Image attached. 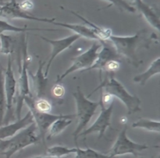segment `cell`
<instances>
[{"instance_id": "obj_21", "label": "cell", "mask_w": 160, "mask_h": 158, "mask_svg": "<svg viewBox=\"0 0 160 158\" xmlns=\"http://www.w3.org/2000/svg\"><path fill=\"white\" fill-rule=\"evenodd\" d=\"M58 31L59 29H42V28H31V27H19L15 26L13 25H11L10 23H7L5 20H0V34H2L6 31H11V32H17V33H25L28 31Z\"/></svg>"}, {"instance_id": "obj_28", "label": "cell", "mask_w": 160, "mask_h": 158, "mask_svg": "<svg viewBox=\"0 0 160 158\" xmlns=\"http://www.w3.org/2000/svg\"><path fill=\"white\" fill-rule=\"evenodd\" d=\"M104 1H107L111 2L109 6L106 8H109V6H112V5H115L116 6L120 9L121 10H125L128 11V12H135L136 9L134 7V6H131L128 2H127L124 0H104Z\"/></svg>"}, {"instance_id": "obj_6", "label": "cell", "mask_w": 160, "mask_h": 158, "mask_svg": "<svg viewBox=\"0 0 160 158\" xmlns=\"http://www.w3.org/2000/svg\"><path fill=\"white\" fill-rule=\"evenodd\" d=\"M24 102L26 103L28 108H29V111L32 114L34 124L36 125L37 129H38L39 133H40L39 138L42 141L45 140V134L48 132L50 126L55 121L62 118H71V119L76 118V115H52L50 113H43V112H38L34 108V99L33 98L32 96L26 97L24 98Z\"/></svg>"}, {"instance_id": "obj_27", "label": "cell", "mask_w": 160, "mask_h": 158, "mask_svg": "<svg viewBox=\"0 0 160 158\" xmlns=\"http://www.w3.org/2000/svg\"><path fill=\"white\" fill-rule=\"evenodd\" d=\"M34 108L36 111L39 112H43V113H50L52 111V104L47 100L44 98H38V99H34Z\"/></svg>"}, {"instance_id": "obj_33", "label": "cell", "mask_w": 160, "mask_h": 158, "mask_svg": "<svg viewBox=\"0 0 160 158\" xmlns=\"http://www.w3.org/2000/svg\"><path fill=\"white\" fill-rule=\"evenodd\" d=\"M142 158H145V157H142Z\"/></svg>"}, {"instance_id": "obj_17", "label": "cell", "mask_w": 160, "mask_h": 158, "mask_svg": "<svg viewBox=\"0 0 160 158\" xmlns=\"http://www.w3.org/2000/svg\"><path fill=\"white\" fill-rule=\"evenodd\" d=\"M52 24L56 25V26H62V27L67 28L76 34L79 35L80 37H84L85 38L89 39V40H94L99 41L98 36L95 34V31L89 27L88 26H84L81 24H72V23H59V22L53 21Z\"/></svg>"}, {"instance_id": "obj_1", "label": "cell", "mask_w": 160, "mask_h": 158, "mask_svg": "<svg viewBox=\"0 0 160 158\" xmlns=\"http://www.w3.org/2000/svg\"><path fill=\"white\" fill-rule=\"evenodd\" d=\"M145 34V30H142L132 36L111 35L107 41L112 44L121 57H124L130 64L138 67L142 63L138 55V50L142 46L148 48L150 40H152V37L146 38Z\"/></svg>"}, {"instance_id": "obj_14", "label": "cell", "mask_w": 160, "mask_h": 158, "mask_svg": "<svg viewBox=\"0 0 160 158\" xmlns=\"http://www.w3.org/2000/svg\"><path fill=\"white\" fill-rule=\"evenodd\" d=\"M34 122L32 114L30 111H28L23 118H20L16 122L6 125L5 126H0V140L13 136L17 132L31 126Z\"/></svg>"}, {"instance_id": "obj_3", "label": "cell", "mask_w": 160, "mask_h": 158, "mask_svg": "<svg viewBox=\"0 0 160 158\" xmlns=\"http://www.w3.org/2000/svg\"><path fill=\"white\" fill-rule=\"evenodd\" d=\"M99 89H102V93L104 94L118 98L122 103H123L128 110V115H132L142 110L141 100L136 95L131 94L125 89L123 84L112 76L110 78H106L104 80L101 81L100 85L88 95V98Z\"/></svg>"}, {"instance_id": "obj_11", "label": "cell", "mask_w": 160, "mask_h": 158, "mask_svg": "<svg viewBox=\"0 0 160 158\" xmlns=\"http://www.w3.org/2000/svg\"><path fill=\"white\" fill-rule=\"evenodd\" d=\"M98 103H99V105L101 106V113H100L99 116L92 126L81 132L78 136V137L81 136H86L89 134L98 132V139L100 140L104 136L106 129L111 125V118H112V111H113L114 103L111 102L107 108H106V105H104L101 101H98Z\"/></svg>"}, {"instance_id": "obj_32", "label": "cell", "mask_w": 160, "mask_h": 158, "mask_svg": "<svg viewBox=\"0 0 160 158\" xmlns=\"http://www.w3.org/2000/svg\"><path fill=\"white\" fill-rule=\"evenodd\" d=\"M4 0H0V6H2V5L4 4Z\"/></svg>"}, {"instance_id": "obj_5", "label": "cell", "mask_w": 160, "mask_h": 158, "mask_svg": "<svg viewBox=\"0 0 160 158\" xmlns=\"http://www.w3.org/2000/svg\"><path fill=\"white\" fill-rule=\"evenodd\" d=\"M73 96L76 101V117H78V125L73 132V138H74L75 143L78 145V136L84 130V128L87 127L88 124L93 117L95 111L99 106V103L92 101L88 98H86L80 87H78V90L73 93Z\"/></svg>"}, {"instance_id": "obj_20", "label": "cell", "mask_w": 160, "mask_h": 158, "mask_svg": "<svg viewBox=\"0 0 160 158\" xmlns=\"http://www.w3.org/2000/svg\"><path fill=\"white\" fill-rule=\"evenodd\" d=\"M72 14H74L78 18L81 19V20L84 22V23H87L88 25V26L90 28H92L94 31H95V34L98 36V39H99V41H107L109 39V37L112 35V31H111L110 29H107V28H102L101 26H97L95 23H92L89 20H88L87 19L84 18L83 17H81V15H79L77 12H73V11H70Z\"/></svg>"}, {"instance_id": "obj_18", "label": "cell", "mask_w": 160, "mask_h": 158, "mask_svg": "<svg viewBox=\"0 0 160 158\" xmlns=\"http://www.w3.org/2000/svg\"><path fill=\"white\" fill-rule=\"evenodd\" d=\"M160 73V58H157L156 60L153 61L148 69L141 74L137 75L134 77L133 80L134 83L139 84L141 86H144L147 83V81L156 74Z\"/></svg>"}, {"instance_id": "obj_8", "label": "cell", "mask_w": 160, "mask_h": 158, "mask_svg": "<svg viewBox=\"0 0 160 158\" xmlns=\"http://www.w3.org/2000/svg\"><path fill=\"white\" fill-rule=\"evenodd\" d=\"M16 88H17V79L14 76L12 67V60L10 55L8 57L7 67L4 73V90L6 95V116L4 117L3 122L7 124L12 118V104L15 98Z\"/></svg>"}, {"instance_id": "obj_29", "label": "cell", "mask_w": 160, "mask_h": 158, "mask_svg": "<svg viewBox=\"0 0 160 158\" xmlns=\"http://www.w3.org/2000/svg\"><path fill=\"white\" fill-rule=\"evenodd\" d=\"M52 92L53 97L56 98H61L65 94V89H64V87L61 84H56L52 87Z\"/></svg>"}, {"instance_id": "obj_23", "label": "cell", "mask_w": 160, "mask_h": 158, "mask_svg": "<svg viewBox=\"0 0 160 158\" xmlns=\"http://www.w3.org/2000/svg\"><path fill=\"white\" fill-rule=\"evenodd\" d=\"M3 67L0 63V126H2L4 120L5 109H6V95L4 90V73Z\"/></svg>"}, {"instance_id": "obj_15", "label": "cell", "mask_w": 160, "mask_h": 158, "mask_svg": "<svg viewBox=\"0 0 160 158\" xmlns=\"http://www.w3.org/2000/svg\"><path fill=\"white\" fill-rule=\"evenodd\" d=\"M45 65V62L39 61L38 69L35 74L31 73V71H28V74L29 75L30 77L32 79L33 83V88H34V92L36 94L35 99L38 98H42V96L45 93L46 87L48 85V77L45 76L43 73V68Z\"/></svg>"}, {"instance_id": "obj_9", "label": "cell", "mask_w": 160, "mask_h": 158, "mask_svg": "<svg viewBox=\"0 0 160 158\" xmlns=\"http://www.w3.org/2000/svg\"><path fill=\"white\" fill-rule=\"evenodd\" d=\"M127 130L128 126H125L109 151V156L111 158L125 154H133L134 156H137L139 153L148 148L147 145L139 144L129 140L127 136Z\"/></svg>"}, {"instance_id": "obj_30", "label": "cell", "mask_w": 160, "mask_h": 158, "mask_svg": "<svg viewBox=\"0 0 160 158\" xmlns=\"http://www.w3.org/2000/svg\"><path fill=\"white\" fill-rule=\"evenodd\" d=\"M20 6L21 7L22 9H23L24 11H27L28 9H31V8H33V3L32 2L29 1V0H26V1L23 2L22 3H20Z\"/></svg>"}, {"instance_id": "obj_4", "label": "cell", "mask_w": 160, "mask_h": 158, "mask_svg": "<svg viewBox=\"0 0 160 158\" xmlns=\"http://www.w3.org/2000/svg\"><path fill=\"white\" fill-rule=\"evenodd\" d=\"M36 130L37 126L34 122L8 140H1L0 152H2L6 158H10L23 148L38 143L40 138L35 135Z\"/></svg>"}, {"instance_id": "obj_2", "label": "cell", "mask_w": 160, "mask_h": 158, "mask_svg": "<svg viewBox=\"0 0 160 158\" xmlns=\"http://www.w3.org/2000/svg\"><path fill=\"white\" fill-rule=\"evenodd\" d=\"M19 71L20 76L17 81V88H16L14 101L16 102V115L17 120L20 118L24 98L28 96H32L29 87V79H28V67L30 63V58L28 53V36L24 37L22 35L19 48Z\"/></svg>"}, {"instance_id": "obj_25", "label": "cell", "mask_w": 160, "mask_h": 158, "mask_svg": "<svg viewBox=\"0 0 160 158\" xmlns=\"http://www.w3.org/2000/svg\"><path fill=\"white\" fill-rule=\"evenodd\" d=\"M77 148H67L65 146H56L50 147L47 150V154L50 157H62V156L68 155L70 154H75Z\"/></svg>"}, {"instance_id": "obj_16", "label": "cell", "mask_w": 160, "mask_h": 158, "mask_svg": "<svg viewBox=\"0 0 160 158\" xmlns=\"http://www.w3.org/2000/svg\"><path fill=\"white\" fill-rule=\"evenodd\" d=\"M124 1H126V0H124ZM129 2H131V4L134 5L136 9L140 11L141 13L146 19V20L150 23L151 26L156 28L158 31H159V15H158V13H156V11L152 8L150 7L148 5L145 4L142 0H129Z\"/></svg>"}, {"instance_id": "obj_19", "label": "cell", "mask_w": 160, "mask_h": 158, "mask_svg": "<svg viewBox=\"0 0 160 158\" xmlns=\"http://www.w3.org/2000/svg\"><path fill=\"white\" fill-rule=\"evenodd\" d=\"M72 123L71 118H62L57 119L50 126L48 130V136H47V140H51L53 137L59 135L65 129H67L69 126Z\"/></svg>"}, {"instance_id": "obj_31", "label": "cell", "mask_w": 160, "mask_h": 158, "mask_svg": "<svg viewBox=\"0 0 160 158\" xmlns=\"http://www.w3.org/2000/svg\"><path fill=\"white\" fill-rule=\"evenodd\" d=\"M34 158H68V157H34Z\"/></svg>"}, {"instance_id": "obj_12", "label": "cell", "mask_w": 160, "mask_h": 158, "mask_svg": "<svg viewBox=\"0 0 160 158\" xmlns=\"http://www.w3.org/2000/svg\"><path fill=\"white\" fill-rule=\"evenodd\" d=\"M99 42L102 45V50L98 51L96 60L94 62L93 65L90 68L86 69L85 71H90V70L93 69L99 70L100 80H102V73L104 70L106 65L112 60L121 61L120 59L122 57L117 52L112 44L109 43V41H102Z\"/></svg>"}, {"instance_id": "obj_10", "label": "cell", "mask_w": 160, "mask_h": 158, "mask_svg": "<svg viewBox=\"0 0 160 158\" xmlns=\"http://www.w3.org/2000/svg\"><path fill=\"white\" fill-rule=\"evenodd\" d=\"M0 18L6 20H14V19H23V20H33V21L45 22L52 23L56 19H48L38 17L32 14L24 11L20 6V3L17 0H10L9 2H5L0 6Z\"/></svg>"}, {"instance_id": "obj_26", "label": "cell", "mask_w": 160, "mask_h": 158, "mask_svg": "<svg viewBox=\"0 0 160 158\" xmlns=\"http://www.w3.org/2000/svg\"><path fill=\"white\" fill-rule=\"evenodd\" d=\"M75 154L76 156L74 158H111L109 155H105L90 148L82 150L77 147V151Z\"/></svg>"}, {"instance_id": "obj_13", "label": "cell", "mask_w": 160, "mask_h": 158, "mask_svg": "<svg viewBox=\"0 0 160 158\" xmlns=\"http://www.w3.org/2000/svg\"><path fill=\"white\" fill-rule=\"evenodd\" d=\"M80 37H81L76 34H72V35L68 36V37H64V38L59 39V40H52V39L47 38V37H41V38L43 39L45 41H46L47 43H48L52 46L51 56H50L49 60H48V63H47V66L46 68H45V73H44L45 76L48 77L49 69L50 67H51L53 60L56 59V56L59 55L60 54L61 52H62L64 50L70 48V47L76 41H78Z\"/></svg>"}, {"instance_id": "obj_7", "label": "cell", "mask_w": 160, "mask_h": 158, "mask_svg": "<svg viewBox=\"0 0 160 158\" xmlns=\"http://www.w3.org/2000/svg\"><path fill=\"white\" fill-rule=\"evenodd\" d=\"M102 45L99 41H95L92 46L88 48L86 51L82 53L81 55H78L75 58L74 62L71 65V66L66 70L61 76H58L57 79L56 80V84H59L63 79H65L68 75L73 73L78 70L82 69L83 71H85L88 68H90L94 62L96 60V58L98 56V51L101 48Z\"/></svg>"}, {"instance_id": "obj_24", "label": "cell", "mask_w": 160, "mask_h": 158, "mask_svg": "<svg viewBox=\"0 0 160 158\" xmlns=\"http://www.w3.org/2000/svg\"><path fill=\"white\" fill-rule=\"evenodd\" d=\"M14 46V41L11 36L0 34V53L10 55L13 51Z\"/></svg>"}, {"instance_id": "obj_22", "label": "cell", "mask_w": 160, "mask_h": 158, "mask_svg": "<svg viewBox=\"0 0 160 158\" xmlns=\"http://www.w3.org/2000/svg\"><path fill=\"white\" fill-rule=\"evenodd\" d=\"M133 128H139L143 129L148 132H156L159 134L160 132V122L159 121L147 119V118H140L137 122L132 124Z\"/></svg>"}]
</instances>
